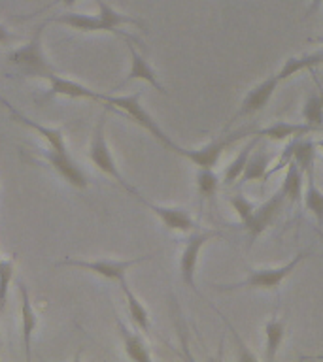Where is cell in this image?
<instances>
[{"label":"cell","mask_w":323,"mask_h":362,"mask_svg":"<svg viewBox=\"0 0 323 362\" xmlns=\"http://www.w3.org/2000/svg\"><path fill=\"white\" fill-rule=\"evenodd\" d=\"M47 23H50L47 19L40 23L38 27L34 28L33 38L21 47L10 51V55H8V62L11 66H16L25 78L45 79L47 81L53 74H57L55 66L47 61L44 53V44H42V34L47 27Z\"/></svg>","instance_id":"6da1fadb"},{"label":"cell","mask_w":323,"mask_h":362,"mask_svg":"<svg viewBox=\"0 0 323 362\" xmlns=\"http://www.w3.org/2000/svg\"><path fill=\"white\" fill-rule=\"evenodd\" d=\"M254 127L232 130L231 134L220 136V138H215V140H212L210 144H206V146L198 147V149H183V147H180L176 144V147L172 151L181 155V157L187 158V160H191L197 168H214L227 147L232 146L234 141L242 140L244 136L254 134Z\"/></svg>","instance_id":"8992f818"},{"label":"cell","mask_w":323,"mask_h":362,"mask_svg":"<svg viewBox=\"0 0 323 362\" xmlns=\"http://www.w3.org/2000/svg\"><path fill=\"white\" fill-rule=\"evenodd\" d=\"M268 166H271V155L265 151L251 153L242 175H240V183H248V181H261L265 183L271 175H268Z\"/></svg>","instance_id":"603a6c76"},{"label":"cell","mask_w":323,"mask_h":362,"mask_svg":"<svg viewBox=\"0 0 323 362\" xmlns=\"http://www.w3.org/2000/svg\"><path fill=\"white\" fill-rule=\"evenodd\" d=\"M214 238H223V234L217 230H195L189 232L187 242L183 245V251L180 255V276L181 281L186 287L197 293V283H195V274H197L198 255L203 251V247L210 240Z\"/></svg>","instance_id":"ba28073f"},{"label":"cell","mask_w":323,"mask_h":362,"mask_svg":"<svg viewBox=\"0 0 323 362\" xmlns=\"http://www.w3.org/2000/svg\"><path fill=\"white\" fill-rule=\"evenodd\" d=\"M115 327H118V332L121 336V341H123L125 353L129 356L130 361L136 362H149L152 361V353L147 349L146 341L142 339V336H138L136 332H132L127 325H125L118 315H115Z\"/></svg>","instance_id":"e0dca14e"},{"label":"cell","mask_w":323,"mask_h":362,"mask_svg":"<svg viewBox=\"0 0 323 362\" xmlns=\"http://www.w3.org/2000/svg\"><path fill=\"white\" fill-rule=\"evenodd\" d=\"M119 287H121V291H123L125 294V300H127V310H129L130 321L135 322L142 332L147 334L149 332V328H152V321H149V311H147V308L142 304L140 300H138V296L130 291L127 279H123V281L119 283Z\"/></svg>","instance_id":"ffe728a7"},{"label":"cell","mask_w":323,"mask_h":362,"mask_svg":"<svg viewBox=\"0 0 323 362\" xmlns=\"http://www.w3.org/2000/svg\"><path fill=\"white\" fill-rule=\"evenodd\" d=\"M144 206H146L149 211H153L155 217H159V221L163 223V226L166 230L174 232H193L197 228V223L193 221V217L189 215V211H186L183 208H176V206H159V204H153L146 198L138 197Z\"/></svg>","instance_id":"8fae6325"},{"label":"cell","mask_w":323,"mask_h":362,"mask_svg":"<svg viewBox=\"0 0 323 362\" xmlns=\"http://www.w3.org/2000/svg\"><path fill=\"white\" fill-rule=\"evenodd\" d=\"M23 157H28L36 163H45L47 166L55 170L62 180L74 189H87L89 187V177L84 172L68 151H59L55 147H44V149H21Z\"/></svg>","instance_id":"5b68a950"},{"label":"cell","mask_w":323,"mask_h":362,"mask_svg":"<svg viewBox=\"0 0 323 362\" xmlns=\"http://www.w3.org/2000/svg\"><path fill=\"white\" fill-rule=\"evenodd\" d=\"M302 175H305V172L300 170L299 164L295 163V160L288 163L283 183L280 187V191L285 197V202L299 204L302 200Z\"/></svg>","instance_id":"44dd1931"},{"label":"cell","mask_w":323,"mask_h":362,"mask_svg":"<svg viewBox=\"0 0 323 362\" xmlns=\"http://www.w3.org/2000/svg\"><path fill=\"white\" fill-rule=\"evenodd\" d=\"M106 112L102 113L101 119L96 121L95 130H93V136H91V144H89V151H87V157L93 164H95L96 168L101 170L102 174L108 175V177H112L115 183L123 187L125 191L130 192L132 197H140V192L136 191L135 187L130 185L129 181L125 180L123 174L119 172V166L115 163V158H113L112 151H110V146H108L106 140Z\"/></svg>","instance_id":"277c9868"},{"label":"cell","mask_w":323,"mask_h":362,"mask_svg":"<svg viewBox=\"0 0 323 362\" xmlns=\"http://www.w3.org/2000/svg\"><path fill=\"white\" fill-rule=\"evenodd\" d=\"M195 183H197L198 197L203 200L215 197V192L220 189V177L214 172V168H198Z\"/></svg>","instance_id":"d4e9b609"},{"label":"cell","mask_w":323,"mask_h":362,"mask_svg":"<svg viewBox=\"0 0 323 362\" xmlns=\"http://www.w3.org/2000/svg\"><path fill=\"white\" fill-rule=\"evenodd\" d=\"M47 83H50V90L44 95V100L53 98V96H67V98H85V100L102 102V96H104V93L89 89V87H85L74 79L62 78L59 74H53L47 79Z\"/></svg>","instance_id":"5bb4252c"},{"label":"cell","mask_w":323,"mask_h":362,"mask_svg":"<svg viewBox=\"0 0 323 362\" xmlns=\"http://www.w3.org/2000/svg\"><path fill=\"white\" fill-rule=\"evenodd\" d=\"M312 251H300L293 259L276 268H263V270H251L246 276V279L237 283H229V285H215L217 291L221 293H229V291H240V288H249V291H276L283 283V279L297 270V266L310 257Z\"/></svg>","instance_id":"3957f363"},{"label":"cell","mask_w":323,"mask_h":362,"mask_svg":"<svg viewBox=\"0 0 323 362\" xmlns=\"http://www.w3.org/2000/svg\"><path fill=\"white\" fill-rule=\"evenodd\" d=\"M317 87H319V93H317V95H319V98H322V104H323V87L319 83H317Z\"/></svg>","instance_id":"1f68e13d"},{"label":"cell","mask_w":323,"mask_h":362,"mask_svg":"<svg viewBox=\"0 0 323 362\" xmlns=\"http://www.w3.org/2000/svg\"><path fill=\"white\" fill-rule=\"evenodd\" d=\"M127 49H129V55H130V70L129 74H127V78H125L123 81L115 87V89L125 87V85L130 83V81L140 79V81H146V83L152 85L153 89H157L161 95H166V89H164L163 83L159 81L157 72H155V70L152 68V64L146 61V57L140 55V53L135 49V44H132V42H127Z\"/></svg>","instance_id":"7c38bea8"},{"label":"cell","mask_w":323,"mask_h":362,"mask_svg":"<svg viewBox=\"0 0 323 362\" xmlns=\"http://www.w3.org/2000/svg\"><path fill=\"white\" fill-rule=\"evenodd\" d=\"M17 291H19V300H21V336H23V349L27 361L33 356V336L34 330L38 327V317L34 313L33 302H30V294L28 287L23 281H17Z\"/></svg>","instance_id":"9a60e30c"},{"label":"cell","mask_w":323,"mask_h":362,"mask_svg":"<svg viewBox=\"0 0 323 362\" xmlns=\"http://www.w3.org/2000/svg\"><path fill=\"white\" fill-rule=\"evenodd\" d=\"M0 345H2V344H0Z\"/></svg>","instance_id":"e575fe53"},{"label":"cell","mask_w":323,"mask_h":362,"mask_svg":"<svg viewBox=\"0 0 323 362\" xmlns=\"http://www.w3.org/2000/svg\"><path fill=\"white\" fill-rule=\"evenodd\" d=\"M280 83H282V81L278 78V74H272V76L265 78L257 85H254V87L246 93L242 102H240V107H238V113L234 115V119L248 117V115H254V113L261 112V110L271 102L272 95H274V90L278 89V85Z\"/></svg>","instance_id":"30bf717a"},{"label":"cell","mask_w":323,"mask_h":362,"mask_svg":"<svg viewBox=\"0 0 323 362\" xmlns=\"http://www.w3.org/2000/svg\"><path fill=\"white\" fill-rule=\"evenodd\" d=\"M16 274V262L11 259H0V313L4 311L10 293V283Z\"/></svg>","instance_id":"4316f807"},{"label":"cell","mask_w":323,"mask_h":362,"mask_svg":"<svg viewBox=\"0 0 323 362\" xmlns=\"http://www.w3.org/2000/svg\"><path fill=\"white\" fill-rule=\"evenodd\" d=\"M314 132H323V130L314 127V124L305 123V121H302V123H285V121H278V123L268 124L265 129L254 130L255 136H259V138H268V140L272 141H283L289 140V138L314 134Z\"/></svg>","instance_id":"2e32d148"},{"label":"cell","mask_w":323,"mask_h":362,"mask_svg":"<svg viewBox=\"0 0 323 362\" xmlns=\"http://www.w3.org/2000/svg\"><path fill=\"white\" fill-rule=\"evenodd\" d=\"M322 4H323V0H312V4L308 6V10H306V17H310L312 13H316V10Z\"/></svg>","instance_id":"4dcf8cb0"},{"label":"cell","mask_w":323,"mask_h":362,"mask_svg":"<svg viewBox=\"0 0 323 362\" xmlns=\"http://www.w3.org/2000/svg\"><path fill=\"white\" fill-rule=\"evenodd\" d=\"M316 146H317V147H322V149H323V140H319V141H316Z\"/></svg>","instance_id":"d6a6232c"},{"label":"cell","mask_w":323,"mask_h":362,"mask_svg":"<svg viewBox=\"0 0 323 362\" xmlns=\"http://www.w3.org/2000/svg\"><path fill=\"white\" fill-rule=\"evenodd\" d=\"M64 6V8H74V6L78 4V0H53V2H51V4H47L44 8V10H50V8H53V6ZM42 10V11H44Z\"/></svg>","instance_id":"f546056e"},{"label":"cell","mask_w":323,"mask_h":362,"mask_svg":"<svg viewBox=\"0 0 323 362\" xmlns=\"http://www.w3.org/2000/svg\"><path fill=\"white\" fill-rule=\"evenodd\" d=\"M140 98H142V93H135V95H125V96H113V95H104L102 96V104L106 107H112L115 112H121L125 113L130 121H135L138 127H142L144 130H147L149 134L159 141V144H163L169 151H172L176 147V141H172L166 136L159 123L155 119L152 117V113L147 112L146 107L140 104Z\"/></svg>","instance_id":"7a4b0ae2"},{"label":"cell","mask_w":323,"mask_h":362,"mask_svg":"<svg viewBox=\"0 0 323 362\" xmlns=\"http://www.w3.org/2000/svg\"><path fill=\"white\" fill-rule=\"evenodd\" d=\"M153 255H142V257H136V259H127V260H112V259H64L59 260L57 266H70V268H79L84 272H91L98 277H104V279H110V281L121 283L123 279H127V272L132 268V266L140 264V262H146V260L152 259Z\"/></svg>","instance_id":"52a82bcc"},{"label":"cell","mask_w":323,"mask_h":362,"mask_svg":"<svg viewBox=\"0 0 323 362\" xmlns=\"http://www.w3.org/2000/svg\"><path fill=\"white\" fill-rule=\"evenodd\" d=\"M285 325H288V319L285 317H272L265 322V361L272 362L276 358L278 349L282 347L283 338H285Z\"/></svg>","instance_id":"d6986e66"},{"label":"cell","mask_w":323,"mask_h":362,"mask_svg":"<svg viewBox=\"0 0 323 362\" xmlns=\"http://www.w3.org/2000/svg\"><path fill=\"white\" fill-rule=\"evenodd\" d=\"M261 140H263V138L254 134V138H251V140L238 151L237 157L229 163V166H227L225 172H223V183H225V185H232L234 181L240 180V175H242L244 168H246V164H248L249 157H251V153H254V149L257 147V144H259Z\"/></svg>","instance_id":"7402d4cb"},{"label":"cell","mask_w":323,"mask_h":362,"mask_svg":"<svg viewBox=\"0 0 323 362\" xmlns=\"http://www.w3.org/2000/svg\"><path fill=\"white\" fill-rule=\"evenodd\" d=\"M283 204H285V197L282 194V191L274 192L266 202L259 204V206L255 208L254 215H251L246 223H242L244 230L248 234V249L251 247V245L257 242V238H259L261 234L278 219V215L282 214Z\"/></svg>","instance_id":"9c48e42d"},{"label":"cell","mask_w":323,"mask_h":362,"mask_svg":"<svg viewBox=\"0 0 323 362\" xmlns=\"http://www.w3.org/2000/svg\"><path fill=\"white\" fill-rule=\"evenodd\" d=\"M17 40H19L17 34L11 33L10 28H6L4 25H0V45H11Z\"/></svg>","instance_id":"f1b7e54d"},{"label":"cell","mask_w":323,"mask_h":362,"mask_svg":"<svg viewBox=\"0 0 323 362\" xmlns=\"http://www.w3.org/2000/svg\"><path fill=\"white\" fill-rule=\"evenodd\" d=\"M317 234H319V238H323V232L322 230H317Z\"/></svg>","instance_id":"836d02e7"},{"label":"cell","mask_w":323,"mask_h":362,"mask_svg":"<svg viewBox=\"0 0 323 362\" xmlns=\"http://www.w3.org/2000/svg\"><path fill=\"white\" fill-rule=\"evenodd\" d=\"M229 204H231V208L234 209V214L238 215L240 223H246V221L254 215L255 208H257L251 200H248V198L242 197V194H234V197L229 198Z\"/></svg>","instance_id":"83f0119b"},{"label":"cell","mask_w":323,"mask_h":362,"mask_svg":"<svg viewBox=\"0 0 323 362\" xmlns=\"http://www.w3.org/2000/svg\"><path fill=\"white\" fill-rule=\"evenodd\" d=\"M0 104L8 110V113H10V117L13 119V121H17V123H21L23 127H27V129L34 130L36 134L42 136L45 141H47V146L55 147V149H59V151H68L67 147V141H64V136H62L61 129H51V127H44V124H40L38 121H34V119L27 117V115H23L17 107H13L10 104V102L6 100L4 96L0 95Z\"/></svg>","instance_id":"4fadbf2b"},{"label":"cell","mask_w":323,"mask_h":362,"mask_svg":"<svg viewBox=\"0 0 323 362\" xmlns=\"http://www.w3.org/2000/svg\"><path fill=\"white\" fill-rule=\"evenodd\" d=\"M306 175H308V187L302 194V202H305V208L316 217L317 223H323V191L317 189L314 170H308Z\"/></svg>","instance_id":"cb8c5ba5"},{"label":"cell","mask_w":323,"mask_h":362,"mask_svg":"<svg viewBox=\"0 0 323 362\" xmlns=\"http://www.w3.org/2000/svg\"><path fill=\"white\" fill-rule=\"evenodd\" d=\"M317 64H323V49L314 51V53H306V55L289 57V59L283 61L282 68L278 70V78H280V81H285V79L293 78L299 72L312 70Z\"/></svg>","instance_id":"ac0fdd59"},{"label":"cell","mask_w":323,"mask_h":362,"mask_svg":"<svg viewBox=\"0 0 323 362\" xmlns=\"http://www.w3.org/2000/svg\"><path fill=\"white\" fill-rule=\"evenodd\" d=\"M302 119H305V123L314 124L323 130V104L319 95L306 96L305 104H302Z\"/></svg>","instance_id":"484cf974"}]
</instances>
